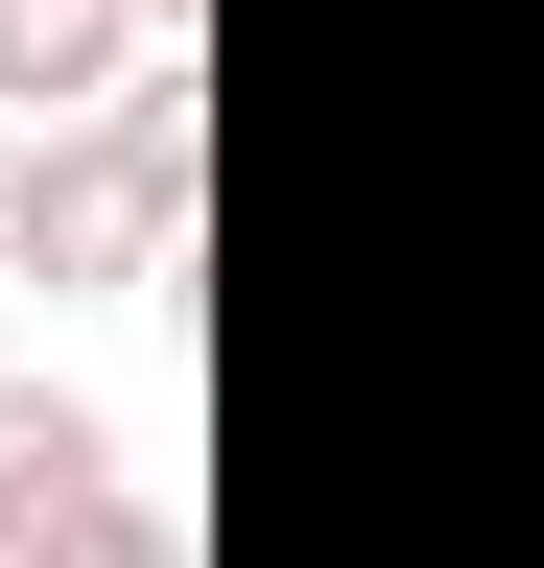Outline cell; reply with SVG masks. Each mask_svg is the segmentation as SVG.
Instances as JSON below:
<instances>
[{
  "mask_svg": "<svg viewBox=\"0 0 544 568\" xmlns=\"http://www.w3.org/2000/svg\"><path fill=\"white\" fill-rule=\"evenodd\" d=\"M166 213H189V190L143 166V142H72V119H48L24 166H0V261H24V284H95V261H143Z\"/></svg>",
  "mask_w": 544,
  "mask_h": 568,
  "instance_id": "cell-1",
  "label": "cell"
},
{
  "mask_svg": "<svg viewBox=\"0 0 544 568\" xmlns=\"http://www.w3.org/2000/svg\"><path fill=\"white\" fill-rule=\"evenodd\" d=\"M95 497H119V426H95V403H48V379H0V545L48 568Z\"/></svg>",
  "mask_w": 544,
  "mask_h": 568,
  "instance_id": "cell-2",
  "label": "cell"
},
{
  "mask_svg": "<svg viewBox=\"0 0 544 568\" xmlns=\"http://www.w3.org/2000/svg\"><path fill=\"white\" fill-rule=\"evenodd\" d=\"M0 95H24V119H72V95H119L95 0H0Z\"/></svg>",
  "mask_w": 544,
  "mask_h": 568,
  "instance_id": "cell-3",
  "label": "cell"
}]
</instances>
